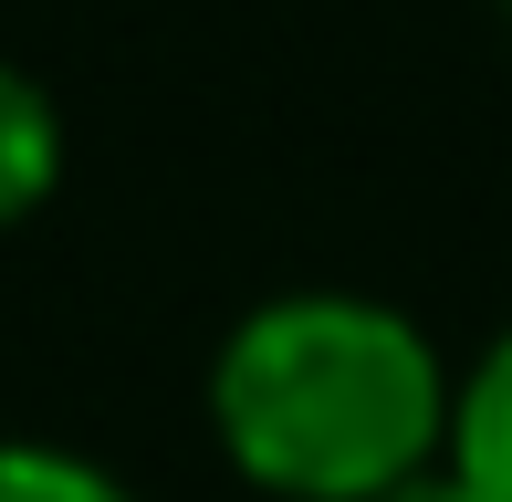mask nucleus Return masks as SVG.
Here are the masks:
<instances>
[{"instance_id":"nucleus-3","label":"nucleus","mask_w":512,"mask_h":502,"mask_svg":"<svg viewBox=\"0 0 512 502\" xmlns=\"http://www.w3.org/2000/svg\"><path fill=\"white\" fill-rule=\"evenodd\" d=\"M450 471L471 482L481 502H512V325L460 367V398H450Z\"/></svg>"},{"instance_id":"nucleus-1","label":"nucleus","mask_w":512,"mask_h":502,"mask_svg":"<svg viewBox=\"0 0 512 502\" xmlns=\"http://www.w3.org/2000/svg\"><path fill=\"white\" fill-rule=\"evenodd\" d=\"M450 356L387 293L304 283L251 304L209 356V440L272 502H377L450 461Z\"/></svg>"},{"instance_id":"nucleus-2","label":"nucleus","mask_w":512,"mask_h":502,"mask_svg":"<svg viewBox=\"0 0 512 502\" xmlns=\"http://www.w3.org/2000/svg\"><path fill=\"white\" fill-rule=\"evenodd\" d=\"M53 189H63V105L42 95V74L0 53V231H21Z\"/></svg>"},{"instance_id":"nucleus-6","label":"nucleus","mask_w":512,"mask_h":502,"mask_svg":"<svg viewBox=\"0 0 512 502\" xmlns=\"http://www.w3.org/2000/svg\"><path fill=\"white\" fill-rule=\"evenodd\" d=\"M502 11H512V0H502Z\"/></svg>"},{"instance_id":"nucleus-4","label":"nucleus","mask_w":512,"mask_h":502,"mask_svg":"<svg viewBox=\"0 0 512 502\" xmlns=\"http://www.w3.org/2000/svg\"><path fill=\"white\" fill-rule=\"evenodd\" d=\"M0 502H136V492L63 440H0Z\"/></svg>"},{"instance_id":"nucleus-5","label":"nucleus","mask_w":512,"mask_h":502,"mask_svg":"<svg viewBox=\"0 0 512 502\" xmlns=\"http://www.w3.org/2000/svg\"><path fill=\"white\" fill-rule=\"evenodd\" d=\"M377 502H481V492H471V482H460V471H450V461H429V471H408V482H387Z\"/></svg>"}]
</instances>
